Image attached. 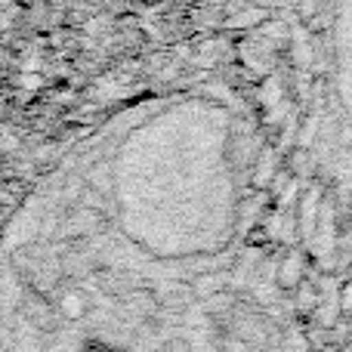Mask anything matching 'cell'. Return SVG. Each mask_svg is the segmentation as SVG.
Returning a JSON list of instances; mask_svg holds the SVG:
<instances>
[{
    "label": "cell",
    "mask_w": 352,
    "mask_h": 352,
    "mask_svg": "<svg viewBox=\"0 0 352 352\" xmlns=\"http://www.w3.org/2000/svg\"><path fill=\"white\" fill-rule=\"evenodd\" d=\"M340 303H343V309H352V281L343 287V300H340Z\"/></svg>",
    "instance_id": "cell-6"
},
{
    "label": "cell",
    "mask_w": 352,
    "mask_h": 352,
    "mask_svg": "<svg viewBox=\"0 0 352 352\" xmlns=\"http://www.w3.org/2000/svg\"><path fill=\"white\" fill-rule=\"evenodd\" d=\"M322 238H318V254H331V248H334V213H331V207H324V219L322 223Z\"/></svg>",
    "instance_id": "cell-4"
},
{
    "label": "cell",
    "mask_w": 352,
    "mask_h": 352,
    "mask_svg": "<svg viewBox=\"0 0 352 352\" xmlns=\"http://www.w3.org/2000/svg\"><path fill=\"white\" fill-rule=\"evenodd\" d=\"M272 167H275V152H272V148H263V152H260V164H256V170H254V186L256 188H266L269 176H272Z\"/></svg>",
    "instance_id": "cell-3"
},
{
    "label": "cell",
    "mask_w": 352,
    "mask_h": 352,
    "mask_svg": "<svg viewBox=\"0 0 352 352\" xmlns=\"http://www.w3.org/2000/svg\"><path fill=\"white\" fill-rule=\"evenodd\" d=\"M316 210H318V186H312L303 198V210H300V226H303L306 238H312V229H316Z\"/></svg>",
    "instance_id": "cell-1"
},
{
    "label": "cell",
    "mask_w": 352,
    "mask_h": 352,
    "mask_svg": "<svg viewBox=\"0 0 352 352\" xmlns=\"http://www.w3.org/2000/svg\"><path fill=\"white\" fill-rule=\"evenodd\" d=\"M312 303H316V294H312V287H303V291H300V297H297V306H300V309H309Z\"/></svg>",
    "instance_id": "cell-5"
},
{
    "label": "cell",
    "mask_w": 352,
    "mask_h": 352,
    "mask_svg": "<svg viewBox=\"0 0 352 352\" xmlns=\"http://www.w3.org/2000/svg\"><path fill=\"white\" fill-rule=\"evenodd\" d=\"M297 281H300V260H297V254H291L278 266V285L285 291H291V287H297Z\"/></svg>",
    "instance_id": "cell-2"
}]
</instances>
